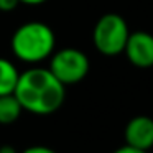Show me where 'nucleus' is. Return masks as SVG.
Masks as SVG:
<instances>
[{
	"mask_svg": "<svg viewBox=\"0 0 153 153\" xmlns=\"http://www.w3.org/2000/svg\"><path fill=\"white\" fill-rule=\"evenodd\" d=\"M0 153H18V152L12 145H2L0 146Z\"/></svg>",
	"mask_w": 153,
	"mask_h": 153,
	"instance_id": "12",
	"label": "nucleus"
},
{
	"mask_svg": "<svg viewBox=\"0 0 153 153\" xmlns=\"http://www.w3.org/2000/svg\"><path fill=\"white\" fill-rule=\"evenodd\" d=\"M128 35V25L119 13H105L97 20L94 27V46L104 56H117L123 53Z\"/></svg>",
	"mask_w": 153,
	"mask_h": 153,
	"instance_id": "3",
	"label": "nucleus"
},
{
	"mask_svg": "<svg viewBox=\"0 0 153 153\" xmlns=\"http://www.w3.org/2000/svg\"><path fill=\"white\" fill-rule=\"evenodd\" d=\"M48 2V0H20V4H27V5H41Z\"/></svg>",
	"mask_w": 153,
	"mask_h": 153,
	"instance_id": "13",
	"label": "nucleus"
},
{
	"mask_svg": "<svg viewBox=\"0 0 153 153\" xmlns=\"http://www.w3.org/2000/svg\"><path fill=\"white\" fill-rule=\"evenodd\" d=\"M20 5V0H0V12H13Z\"/></svg>",
	"mask_w": 153,
	"mask_h": 153,
	"instance_id": "10",
	"label": "nucleus"
},
{
	"mask_svg": "<svg viewBox=\"0 0 153 153\" xmlns=\"http://www.w3.org/2000/svg\"><path fill=\"white\" fill-rule=\"evenodd\" d=\"M13 94L23 110L35 115H50L64 104L66 86L46 68H30L20 73Z\"/></svg>",
	"mask_w": 153,
	"mask_h": 153,
	"instance_id": "1",
	"label": "nucleus"
},
{
	"mask_svg": "<svg viewBox=\"0 0 153 153\" xmlns=\"http://www.w3.org/2000/svg\"><path fill=\"white\" fill-rule=\"evenodd\" d=\"M22 153H58V152H54L53 148L45 146V145H31L28 148H25Z\"/></svg>",
	"mask_w": 153,
	"mask_h": 153,
	"instance_id": "9",
	"label": "nucleus"
},
{
	"mask_svg": "<svg viewBox=\"0 0 153 153\" xmlns=\"http://www.w3.org/2000/svg\"><path fill=\"white\" fill-rule=\"evenodd\" d=\"M23 107L15 97V94L0 96V125H10L20 119Z\"/></svg>",
	"mask_w": 153,
	"mask_h": 153,
	"instance_id": "8",
	"label": "nucleus"
},
{
	"mask_svg": "<svg viewBox=\"0 0 153 153\" xmlns=\"http://www.w3.org/2000/svg\"><path fill=\"white\" fill-rule=\"evenodd\" d=\"M50 68L48 69L56 76L59 82L64 86L77 84L87 76L89 73V58L86 53L76 48H63L51 54Z\"/></svg>",
	"mask_w": 153,
	"mask_h": 153,
	"instance_id": "4",
	"label": "nucleus"
},
{
	"mask_svg": "<svg viewBox=\"0 0 153 153\" xmlns=\"http://www.w3.org/2000/svg\"><path fill=\"white\" fill-rule=\"evenodd\" d=\"M112 153H148V152H145V150H138V148H133V146H128V145H123V146L117 148L115 152H112Z\"/></svg>",
	"mask_w": 153,
	"mask_h": 153,
	"instance_id": "11",
	"label": "nucleus"
},
{
	"mask_svg": "<svg viewBox=\"0 0 153 153\" xmlns=\"http://www.w3.org/2000/svg\"><path fill=\"white\" fill-rule=\"evenodd\" d=\"M127 59L135 68H146L153 66V35L148 31H133L128 35L127 45L123 48Z\"/></svg>",
	"mask_w": 153,
	"mask_h": 153,
	"instance_id": "5",
	"label": "nucleus"
},
{
	"mask_svg": "<svg viewBox=\"0 0 153 153\" xmlns=\"http://www.w3.org/2000/svg\"><path fill=\"white\" fill-rule=\"evenodd\" d=\"M18 77H20V73L17 66L7 58H0V96L13 94Z\"/></svg>",
	"mask_w": 153,
	"mask_h": 153,
	"instance_id": "7",
	"label": "nucleus"
},
{
	"mask_svg": "<svg viewBox=\"0 0 153 153\" xmlns=\"http://www.w3.org/2000/svg\"><path fill=\"white\" fill-rule=\"evenodd\" d=\"M125 145L148 152L153 148V119L148 115H137L130 119L123 130Z\"/></svg>",
	"mask_w": 153,
	"mask_h": 153,
	"instance_id": "6",
	"label": "nucleus"
},
{
	"mask_svg": "<svg viewBox=\"0 0 153 153\" xmlns=\"http://www.w3.org/2000/svg\"><path fill=\"white\" fill-rule=\"evenodd\" d=\"M10 45L13 54L20 61L36 64L54 53L56 36L50 25L43 22H28L13 31Z\"/></svg>",
	"mask_w": 153,
	"mask_h": 153,
	"instance_id": "2",
	"label": "nucleus"
}]
</instances>
